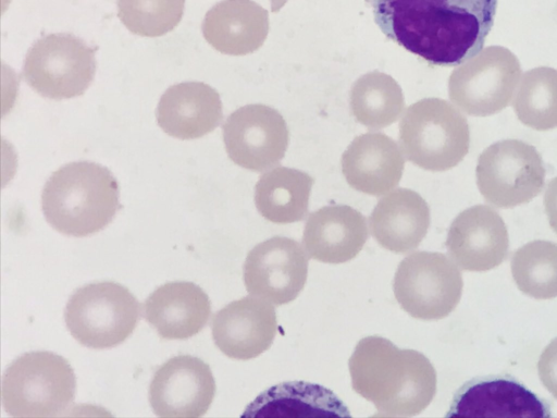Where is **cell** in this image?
<instances>
[{"instance_id":"27","label":"cell","mask_w":557,"mask_h":418,"mask_svg":"<svg viewBox=\"0 0 557 418\" xmlns=\"http://www.w3.org/2000/svg\"><path fill=\"white\" fill-rule=\"evenodd\" d=\"M513 108L518 119L531 128L557 127V70L540 66L525 72Z\"/></svg>"},{"instance_id":"10","label":"cell","mask_w":557,"mask_h":418,"mask_svg":"<svg viewBox=\"0 0 557 418\" xmlns=\"http://www.w3.org/2000/svg\"><path fill=\"white\" fill-rule=\"evenodd\" d=\"M545 173L536 149L518 139L499 140L484 149L475 170L481 195L499 208H512L536 197Z\"/></svg>"},{"instance_id":"19","label":"cell","mask_w":557,"mask_h":418,"mask_svg":"<svg viewBox=\"0 0 557 418\" xmlns=\"http://www.w3.org/2000/svg\"><path fill=\"white\" fill-rule=\"evenodd\" d=\"M144 315L162 339L184 340L207 324L211 303L206 292L195 283L168 282L145 300Z\"/></svg>"},{"instance_id":"23","label":"cell","mask_w":557,"mask_h":418,"mask_svg":"<svg viewBox=\"0 0 557 418\" xmlns=\"http://www.w3.org/2000/svg\"><path fill=\"white\" fill-rule=\"evenodd\" d=\"M251 416L261 417H349L347 406L319 384L284 382L263 392L249 406Z\"/></svg>"},{"instance_id":"9","label":"cell","mask_w":557,"mask_h":418,"mask_svg":"<svg viewBox=\"0 0 557 418\" xmlns=\"http://www.w3.org/2000/svg\"><path fill=\"white\" fill-rule=\"evenodd\" d=\"M520 76L517 57L505 47L491 46L451 72L448 95L469 115H492L509 104Z\"/></svg>"},{"instance_id":"26","label":"cell","mask_w":557,"mask_h":418,"mask_svg":"<svg viewBox=\"0 0 557 418\" xmlns=\"http://www.w3.org/2000/svg\"><path fill=\"white\" fill-rule=\"evenodd\" d=\"M518 288L536 299L557 297V244L532 241L516 250L510 262Z\"/></svg>"},{"instance_id":"15","label":"cell","mask_w":557,"mask_h":418,"mask_svg":"<svg viewBox=\"0 0 557 418\" xmlns=\"http://www.w3.org/2000/svg\"><path fill=\"white\" fill-rule=\"evenodd\" d=\"M211 330L214 344L224 355L251 359L272 345L277 331L276 312L268 300L246 296L216 311Z\"/></svg>"},{"instance_id":"21","label":"cell","mask_w":557,"mask_h":418,"mask_svg":"<svg viewBox=\"0 0 557 418\" xmlns=\"http://www.w3.org/2000/svg\"><path fill=\"white\" fill-rule=\"evenodd\" d=\"M373 238L397 254L416 249L425 237L431 214L426 201L409 188H396L375 205L370 219Z\"/></svg>"},{"instance_id":"30","label":"cell","mask_w":557,"mask_h":418,"mask_svg":"<svg viewBox=\"0 0 557 418\" xmlns=\"http://www.w3.org/2000/svg\"><path fill=\"white\" fill-rule=\"evenodd\" d=\"M544 207L549 225L557 233V176L549 181L545 189Z\"/></svg>"},{"instance_id":"4","label":"cell","mask_w":557,"mask_h":418,"mask_svg":"<svg viewBox=\"0 0 557 418\" xmlns=\"http://www.w3.org/2000/svg\"><path fill=\"white\" fill-rule=\"evenodd\" d=\"M75 389V373L65 358L47 351L29 352L4 371L2 406L12 417H55L73 404Z\"/></svg>"},{"instance_id":"17","label":"cell","mask_w":557,"mask_h":418,"mask_svg":"<svg viewBox=\"0 0 557 418\" xmlns=\"http://www.w3.org/2000/svg\"><path fill=\"white\" fill-rule=\"evenodd\" d=\"M368 236L367 221L361 212L346 205H330L308 216L302 244L310 258L342 263L358 255Z\"/></svg>"},{"instance_id":"11","label":"cell","mask_w":557,"mask_h":418,"mask_svg":"<svg viewBox=\"0 0 557 418\" xmlns=\"http://www.w3.org/2000/svg\"><path fill=\"white\" fill-rule=\"evenodd\" d=\"M295 239L274 236L247 255L243 276L249 294L280 306L294 300L308 275V256Z\"/></svg>"},{"instance_id":"2","label":"cell","mask_w":557,"mask_h":418,"mask_svg":"<svg viewBox=\"0 0 557 418\" xmlns=\"http://www.w3.org/2000/svg\"><path fill=\"white\" fill-rule=\"evenodd\" d=\"M348 367L352 389L375 406L379 416L418 415L436 393V371L428 357L379 335L357 343Z\"/></svg>"},{"instance_id":"18","label":"cell","mask_w":557,"mask_h":418,"mask_svg":"<svg viewBox=\"0 0 557 418\" xmlns=\"http://www.w3.org/2000/svg\"><path fill=\"white\" fill-rule=\"evenodd\" d=\"M448 417H548L549 407L521 383L509 378L466 383L453 398Z\"/></svg>"},{"instance_id":"3","label":"cell","mask_w":557,"mask_h":418,"mask_svg":"<svg viewBox=\"0 0 557 418\" xmlns=\"http://www.w3.org/2000/svg\"><path fill=\"white\" fill-rule=\"evenodd\" d=\"M119 185L104 167L67 163L52 173L41 193L47 222L58 232L84 237L104 229L120 209Z\"/></svg>"},{"instance_id":"5","label":"cell","mask_w":557,"mask_h":418,"mask_svg":"<svg viewBox=\"0 0 557 418\" xmlns=\"http://www.w3.org/2000/svg\"><path fill=\"white\" fill-rule=\"evenodd\" d=\"M467 119L451 103L424 98L407 108L399 123V145L413 164L428 171H446L468 153Z\"/></svg>"},{"instance_id":"7","label":"cell","mask_w":557,"mask_h":418,"mask_svg":"<svg viewBox=\"0 0 557 418\" xmlns=\"http://www.w3.org/2000/svg\"><path fill=\"white\" fill-rule=\"evenodd\" d=\"M96 72L95 50L72 34H50L28 49L25 82L39 95L61 100L81 96Z\"/></svg>"},{"instance_id":"12","label":"cell","mask_w":557,"mask_h":418,"mask_svg":"<svg viewBox=\"0 0 557 418\" xmlns=\"http://www.w3.org/2000/svg\"><path fill=\"white\" fill-rule=\"evenodd\" d=\"M223 140L237 165L264 171L277 164L288 147V128L282 114L265 104H247L228 115Z\"/></svg>"},{"instance_id":"20","label":"cell","mask_w":557,"mask_h":418,"mask_svg":"<svg viewBox=\"0 0 557 418\" xmlns=\"http://www.w3.org/2000/svg\"><path fill=\"white\" fill-rule=\"evenodd\" d=\"M222 102L211 86L185 82L169 87L157 108L158 125L170 136L195 139L212 132L222 121Z\"/></svg>"},{"instance_id":"14","label":"cell","mask_w":557,"mask_h":418,"mask_svg":"<svg viewBox=\"0 0 557 418\" xmlns=\"http://www.w3.org/2000/svg\"><path fill=\"white\" fill-rule=\"evenodd\" d=\"M446 248L453 261L462 270H491L507 257V226L499 213L491 207L472 206L451 222Z\"/></svg>"},{"instance_id":"6","label":"cell","mask_w":557,"mask_h":418,"mask_svg":"<svg viewBox=\"0 0 557 418\" xmlns=\"http://www.w3.org/2000/svg\"><path fill=\"white\" fill-rule=\"evenodd\" d=\"M140 317L136 297L125 286L96 282L77 288L64 309L72 336L89 348L104 349L123 343Z\"/></svg>"},{"instance_id":"29","label":"cell","mask_w":557,"mask_h":418,"mask_svg":"<svg viewBox=\"0 0 557 418\" xmlns=\"http://www.w3.org/2000/svg\"><path fill=\"white\" fill-rule=\"evenodd\" d=\"M537 372L543 385L557 398V337L542 352Z\"/></svg>"},{"instance_id":"16","label":"cell","mask_w":557,"mask_h":418,"mask_svg":"<svg viewBox=\"0 0 557 418\" xmlns=\"http://www.w3.org/2000/svg\"><path fill=\"white\" fill-rule=\"evenodd\" d=\"M341 163L350 187L368 195L381 196L398 185L405 159L397 143L389 136L369 132L350 143Z\"/></svg>"},{"instance_id":"24","label":"cell","mask_w":557,"mask_h":418,"mask_svg":"<svg viewBox=\"0 0 557 418\" xmlns=\"http://www.w3.org/2000/svg\"><path fill=\"white\" fill-rule=\"evenodd\" d=\"M313 179L304 171L277 167L263 173L255 186V205L267 220L301 221L308 212Z\"/></svg>"},{"instance_id":"28","label":"cell","mask_w":557,"mask_h":418,"mask_svg":"<svg viewBox=\"0 0 557 418\" xmlns=\"http://www.w3.org/2000/svg\"><path fill=\"white\" fill-rule=\"evenodd\" d=\"M185 0H117V15L133 34L162 36L181 22Z\"/></svg>"},{"instance_id":"8","label":"cell","mask_w":557,"mask_h":418,"mask_svg":"<svg viewBox=\"0 0 557 418\" xmlns=\"http://www.w3.org/2000/svg\"><path fill=\"white\" fill-rule=\"evenodd\" d=\"M462 275L457 266L441 253L417 251L397 267L393 291L400 307L411 317L438 320L458 305Z\"/></svg>"},{"instance_id":"1","label":"cell","mask_w":557,"mask_h":418,"mask_svg":"<svg viewBox=\"0 0 557 418\" xmlns=\"http://www.w3.org/2000/svg\"><path fill=\"white\" fill-rule=\"evenodd\" d=\"M371 7L388 39L430 64L456 66L482 50L497 0H371Z\"/></svg>"},{"instance_id":"13","label":"cell","mask_w":557,"mask_h":418,"mask_svg":"<svg viewBox=\"0 0 557 418\" xmlns=\"http://www.w3.org/2000/svg\"><path fill=\"white\" fill-rule=\"evenodd\" d=\"M214 394L211 368L190 355L170 358L154 372L149 385V403L159 417H201Z\"/></svg>"},{"instance_id":"25","label":"cell","mask_w":557,"mask_h":418,"mask_svg":"<svg viewBox=\"0 0 557 418\" xmlns=\"http://www.w3.org/2000/svg\"><path fill=\"white\" fill-rule=\"evenodd\" d=\"M349 102L355 119L372 130L396 122L405 107L398 83L379 71L366 73L354 83Z\"/></svg>"},{"instance_id":"22","label":"cell","mask_w":557,"mask_h":418,"mask_svg":"<svg viewBox=\"0 0 557 418\" xmlns=\"http://www.w3.org/2000/svg\"><path fill=\"white\" fill-rule=\"evenodd\" d=\"M269 32L265 9L252 0H223L205 15L202 34L218 51L244 56L259 49Z\"/></svg>"}]
</instances>
